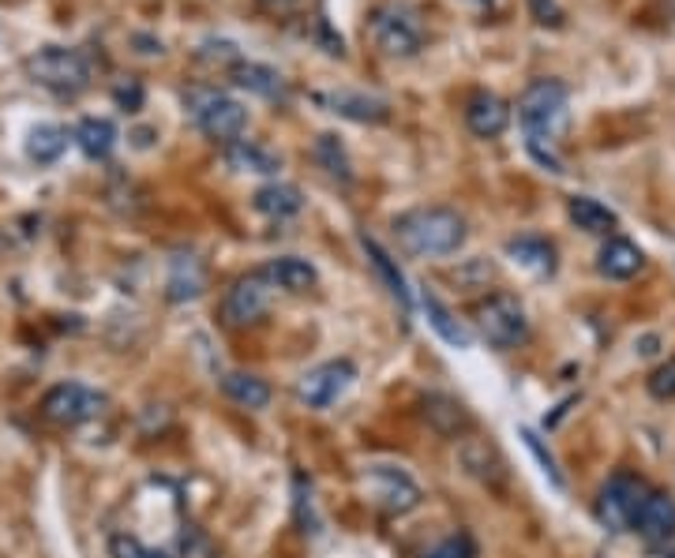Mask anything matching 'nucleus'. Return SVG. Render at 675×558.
Wrapping results in <instances>:
<instances>
[{
	"label": "nucleus",
	"mask_w": 675,
	"mask_h": 558,
	"mask_svg": "<svg viewBox=\"0 0 675 558\" xmlns=\"http://www.w3.org/2000/svg\"><path fill=\"white\" fill-rule=\"evenodd\" d=\"M428 558H477V544L469 540L466 532H458V536H450V540L439 544Z\"/></svg>",
	"instance_id": "nucleus-34"
},
{
	"label": "nucleus",
	"mask_w": 675,
	"mask_h": 558,
	"mask_svg": "<svg viewBox=\"0 0 675 558\" xmlns=\"http://www.w3.org/2000/svg\"><path fill=\"white\" fill-rule=\"evenodd\" d=\"M361 244H364V252H368V260H372V266L380 271V277L387 282V288H391V296L398 300V304H402V312H409V288H405L402 271H398V263L383 252L380 244L372 241V236H361Z\"/></svg>",
	"instance_id": "nucleus-29"
},
{
	"label": "nucleus",
	"mask_w": 675,
	"mask_h": 558,
	"mask_svg": "<svg viewBox=\"0 0 675 558\" xmlns=\"http://www.w3.org/2000/svg\"><path fill=\"white\" fill-rule=\"evenodd\" d=\"M567 214L581 233H593V236H608L619 225L616 211H608L605 203L589 199V195H575V199L567 203Z\"/></svg>",
	"instance_id": "nucleus-23"
},
{
	"label": "nucleus",
	"mask_w": 675,
	"mask_h": 558,
	"mask_svg": "<svg viewBox=\"0 0 675 558\" xmlns=\"http://www.w3.org/2000/svg\"><path fill=\"white\" fill-rule=\"evenodd\" d=\"M668 558H675V555H668Z\"/></svg>",
	"instance_id": "nucleus-40"
},
{
	"label": "nucleus",
	"mask_w": 675,
	"mask_h": 558,
	"mask_svg": "<svg viewBox=\"0 0 675 558\" xmlns=\"http://www.w3.org/2000/svg\"><path fill=\"white\" fill-rule=\"evenodd\" d=\"M398 247L417 260H439L454 255L466 244V218L450 206H417L394 218Z\"/></svg>",
	"instance_id": "nucleus-2"
},
{
	"label": "nucleus",
	"mask_w": 675,
	"mask_h": 558,
	"mask_svg": "<svg viewBox=\"0 0 675 558\" xmlns=\"http://www.w3.org/2000/svg\"><path fill=\"white\" fill-rule=\"evenodd\" d=\"M507 255L515 260V266L537 277L556 274V247L545 236H515V241H507Z\"/></svg>",
	"instance_id": "nucleus-18"
},
{
	"label": "nucleus",
	"mask_w": 675,
	"mask_h": 558,
	"mask_svg": "<svg viewBox=\"0 0 675 558\" xmlns=\"http://www.w3.org/2000/svg\"><path fill=\"white\" fill-rule=\"evenodd\" d=\"M364 483L372 491V499L383 506L387 513H409L421 506V488L409 472L394 469V464H368Z\"/></svg>",
	"instance_id": "nucleus-11"
},
{
	"label": "nucleus",
	"mask_w": 675,
	"mask_h": 558,
	"mask_svg": "<svg viewBox=\"0 0 675 558\" xmlns=\"http://www.w3.org/2000/svg\"><path fill=\"white\" fill-rule=\"evenodd\" d=\"M252 206L263 214V218L285 222V218H293V214H301L304 195H301L296 184H278V180H274V184H263V188L252 195Z\"/></svg>",
	"instance_id": "nucleus-19"
},
{
	"label": "nucleus",
	"mask_w": 675,
	"mask_h": 558,
	"mask_svg": "<svg viewBox=\"0 0 675 558\" xmlns=\"http://www.w3.org/2000/svg\"><path fill=\"white\" fill-rule=\"evenodd\" d=\"M353 379H356L353 360H326V364L312 368L309 375H301V382H296V398H301L309 409H331L334 401L353 386Z\"/></svg>",
	"instance_id": "nucleus-10"
},
{
	"label": "nucleus",
	"mask_w": 675,
	"mask_h": 558,
	"mask_svg": "<svg viewBox=\"0 0 675 558\" xmlns=\"http://www.w3.org/2000/svg\"><path fill=\"white\" fill-rule=\"evenodd\" d=\"M642 266H646V255H642V247L627 241V236H608V244L600 247L597 255V271L612 277V282H630Z\"/></svg>",
	"instance_id": "nucleus-15"
},
{
	"label": "nucleus",
	"mask_w": 675,
	"mask_h": 558,
	"mask_svg": "<svg viewBox=\"0 0 675 558\" xmlns=\"http://www.w3.org/2000/svg\"><path fill=\"white\" fill-rule=\"evenodd\" d=\"M113 101H117V106L125 109V112H139V106H143V87H139V82H128V87L120 82V87L113 90Z\"/></svg>",
	"instance_id": "nucleus-36"
},
{
	"label": "nucleus",
	"mask_w": 675,
	"mask_h": 558,
	"mask_svg": "<svg viewBox=\"0 0 675 558\" xmlns=\"http://www.w3.org/2000/svg\"><path fill=\"white\" fill-rule=\"evenodd\" d=\"M315 101L356 124H383L391 117V106H387L383 98L364 95V90H331V95H315Z\"/></svg>",
	"instance_id": "nucleus-13"
},
{
	"label": "nucleus",
	"mask_w": 675,
	"mask_h": 558,
	"mask_svg": "<svg viewBox=\"0 0 675 558\" xmlns=\"http://www.w3.org/2000/svg\"><path fill=\"white\" fill-rule=\"evenodd\" d=\"M233 82L244 90H252V95H260V98H282L285 95L282 76L267 65H237L233 68Z\"/></svg>",
	"instance_id": "nucleus-28"
},
{
	"label": "nucleus",
	"mask_w": 675,
	"mask_h": 558,
	"mask_svg": "<svg viewBox=\"0 0 675 558\" xmlns=\"http://www.w3.org/2000/svg\"><path fill=\"white\" fill-rule=\"evenodd\" d=\"M649 483L634 472H616L597 495V521L605 525L608 532H630L638 525L642 506L649 499Z\"/></svg>",
	"instance_id": "nucleus-6"
},
{
	"label": "nucleus",
	"mask_w": 675,
	"mask_h": 558,
	"mask_svg": "<svg viewBox=\"0 0 675 558\" xmlns=\"http://www.w3.org/2000/svg\"><path fill=\"white\" fill-rule=\"evenodd\" d=\"M421 304H424L428 326H432L436 334L447 341V345H454V349H469V345H473V334H469V330H466L462 323H458V319L450 315L443 304H439V296L424 293V296H421Z\"/></svg>",
	"instance_id": "nucleus-26"
},
{
	"label": "nucleus",
	"mask_w": 675,
	"mask_h": 558,
	"mask_svg": "<svg viewBox=\"0 0 675 558\" xmlns=\"http://www.w3.org/2000/svg\"><path fill=\"white\" fill-rule=\"evenodd\" d=\"M177 558H218V544L203 529H196V525H184Z\"/></svg>",
	"instance_id": "nucleus-31"
},
{
	"label": "nucleus",
	"mask_w": 675,
	"mask_h": 558,
	"mask_svg": "<svg viewBox=\"0 0 675 558\" xmlns=\"http://www.w3.org/2000/svg\"><path fill=\"white\" fill-rule=\"evenodd\" d=\"M315 161L323 165L331 177H338L342 184L353 180V165H350V154H345V147L338 143V136H331V131H323L320 139H315Z\"/></svg>",
	"instance_id": "nucleus-30"
},
{
	"label": "nucleus",
	"mask_w": 675,
	"mask_h": 558,
	"mask_svg": "<svg viewBox=\"0 0 675 558\" xmlns=\"http://www.w3.org/2000/svg\"><path fill=\"white\" fill-rule=\"evenodd\" d=\"M106 409V394L90 390L87 382H57L42 398V417L57 428H79V423L95 420Z\"/></svg>",
	"instance_id": "nucleus-9"
},
{
	"label": "nucleus",
	"mask_w": 675,
	"mask_h": 558,
	"mask_svg": "<svg viewBox=\"0 0 675 558\" xmlns=\"http://www.w3.org/2000/svg\"><path fill=\"white\" fill-rule=\"evenodd\" d=\"M113 558H147V547H143L136 536H113Z\"/></svg>",
	"instance_id": "nucleus-37"
},
{
	"label": "nucleus",
	"mask_w": 675,
	"mask_h": 558,
	"mask_svg": "<svg viewBox=\"0 0 675 558\" xmlns=\"http://www.w3.org/2000/svg\"><path fill=\"white\" fill-rule=\"evenodd\" d=\"M518 120L521 128H526L534 158L545 165L548 173H562V161L559 154L551 150V143L567 128V87H562L559 79H534L518 98Z\"/></svg>",
	"instance_id": "nucleus-1"
},
{
	"label": "nucleus",
	"mask_w": 675,
	"mask_h": 558,
	"mask_svg": "<svg viewBox=\"0 0 675 558\" xmlns=\"http://www.w3.org/2000/svg\"><path fill=\"white\" fill-rule=\"evenodd\" d=\"M634 532H642L649 544L675 540V499L668 491H649V499H646V506H642Z\"/></svg>",
	"instance_id": "nucleus-16"
},
{
	"label": "nucleus",
	"mask_w": 675,
	"mask_h": 558,
	"mask_svg": "<svg viewBox=\"0 0 675 558\" xmlns=\"http://www.w3.org/2000/svg\"><path fill=\"white\" fill-rule=\"evenodd\" d=\"M271 300H274V285L271 277L263 271H252L237 277V282L229 285V293L222 300V323L241 330V326H255L263 315L271 312Z\"/></svg>",
	"instance_id": "nucleus-8"
},
{
	"label": "nucleus",
	"mask_w": 675,
	"mask_h": 558,
	"mask_svg": "<svg viewBox=\"0 0 675 558\" xmlns=\"http://www.w3.org/2000/svg\"><path fill=\"white\" fill-rule=\"evenodd\" d=\"M225 161H229V169H237V173H263V177H271V173L282 169L278 154H271L267 147H260V143H252V139L229 143V147H225Z\"/></svg>",
	"instance_id": "nucleus-22"
},
{
	"label": "nucleus",
	"mask_w": 675,
	"mask_h": 558,
	"mask_svg": "<svg viewBox=\"0 0 675 558\" xmlns=\"http://www.w3.org/2000/svg\"><path fill=\"white\" fill-rule=\"evenodd\" d=\"M510 124V106L492 90H477L473 98L466 101V128L473 131L477 139H496L503 136Z\"/></svg>",
	"instance_id": "nucleus-12"
},
{
	"label": "nucleus",
	"mask_w": 675,
	"mask_h": 558,
	"mask_svg": "<svg viewBox=\"0 0 675 558\" xmlns=\"http://www.w3.org/2000/svg\"><path fill=\"white\" fill-rule=\"evenodd\" d=\"M529 12H534L540 27H559L562 23V8L556 4V0H529Z\"/></svg>",
	"instance_id": "nucleus-35"
},
{
	"label": "nucleus",
	"mask_w": 675,
	"mask_h": 558,
	"mask_svg": "<svg viewBox=\"0 0 675 558\" xmlns=\"http://www.w3.org/2000/svg\"><path fill=\"white\" fill-rule=\"evenodd\" d=\"M263 274L271 277L274 288H285V293H309L320 282V274H315V266L309 260H301V255H282V260H271L263 266Z\"/></svg>",
	"instance_id": "nucleus-21"
},
{
	"label": "nucleus",
	"mask_w": 675,
	"mask_h": 558,
	"mask_svg": "<svg viewBox=\"0 0 675 558\" xmlns=\"http://www.w3.org/2000/svg\"><path fill=\"white\" fill-rule=\"evenodd\" d=\"M76 143L90 161H101L117 147V128H113V120L106 117H84L76 128Z\"/></svg>",
	"instance_id": "nucleus-25"
},
{
	"label": "nucleus",
	"mask_w": 675,
	"mask_h": 558,
	"mask_svg": "<svg viewBox=\"0 0 675 558\" xmlns=\"http://www.w3.org/2000/svg\"><path fill=\"white\" fill-rule=\"evenodd\" d=\"M222 390H225V398L237 401L241 409L271 405V386L260 375H248V371H229V375H222Z\"/></svg>",
	"instance_id": "nucleus-24"
},
{
	"label": "nucleus",
	"mask_w": 675,
	"mask_h": 558,
	"mask_svg": "<svg viewBox=\"0 0 675 558\" xmlns=\"http://www.w3.org/2000/svg\"><path fill=\"white\" fill-rule=\"evenodd\" d=\"M147 558H169V555H162V551H150V547H147Z\"/></svg>",
	"instance_id": "nucleus-39"
},
{
	"label": "nucleus",
	"mask_w": 675,
	"mask_h": 558,
	"mask_svg": "<svg viewBox=\"0 0 675 558\" xmlns=\"http://www.w3.org/2000/svg\"><path fill=\"white\" fill-rule=\"evenodd\" d=\"M207 288V266H203L199 255L180 252L169 260V277H166V296L173 304H188V300L203 296Z\"/></svg>",
	"instance_id": "nucleus-14"
},
{
	"label": "nucleus",
	"mask_w": 675,
	"mask_h": 558,
	"mask_svg": "<svg viewBox=\"0 0 675 558\" xmlns=\"http://www.w3.org/2000/svg\"><path fill=\"white\" fill-rule=\"evenodd\" d=\"M424 420H428V428H432L436 435H443V439H458V435H466V431L473 428V420H469L462 401L447 398V394H428L424 398Z\"/></svg>",
	"instance_id": "nucleus-17"
},
{
	"label": "nucleus",
	"mask_w": 675,
	"mask_h": 558,
	"mask_svg": "<svg viewBox=\"0 0 675 558\" xmlns=\"http://www.w3.org/2000/svg\"><path fill=\"white\" fill-rule=\"evenodd\" d=\"M646 390H649V398H657V401H675V356H668L664 364L649 371Z\"/></svg>",
	"instance_id": "nucleus-33"
},
{
	"label": "nucleus",
	"mask_w": 675,
	"mask_h": 558,
	"mask_svg": "<svg viewBox=\"0 0 675 558\" xmlns=\"http://www.w3.org/2000/svg\"><path fill=\"white\" fill-rule=\"evenodd\" d=\"M23 68L38 87L53 90L60 98H76L90 87V68H87L84 53H76V49L46 46V49H38V53H30Z\"/></svg>",
	"instance_id": "nucleus-4"
},
{
	"label": "nucleus",
	"mask_w": 675,
	"mask_h": 558,
	"mask_svg": "<svg viewBox=\"0 0 675 558\" xmlns=\"http://www.w3.org/2000/svg\"><path fill=\"white\" fill-rule=\"evenodd\" d=\"M263 4H271V8H290V4H296V0H263Z\"/></svg>",
	"instance_id": "nucleus-38"
},
{
	"label": "nucleus",
	"mask_w": 675,
	"mask_h": 558,
	"mask_svg": "<svg viewBox=\"0 0 675 558\" xmlns=\"http://www.w3.org/2000/svg\"><path fill=\"white\" fill-rule=\"evenodd\" d=\"M192 120L199 124V131L214 143H237L248 128V109L237 98H225L218 90H192L188 95Z\"/></svg>",
	"instance_id": "nucleus-7"
},
{
	"label": "nucleus",
	"mask_w": 675,
	"mask_h": 558,
	"mask_svg": "<svg viewBox=\"0 0 675 558\" xmlns=\"http://www.w3.org/2000/svg\"><path fill=\"white\" fill-rule=\"evenodd\" d=\"M462 464H466V472L469 477H477L480 483H503V477H507V469H503V458L496 453V447L488 439H477V435H469L466 442H462Z\"/></svg>",
	"instance_id": "nucleus-20"
},
{
	"label": "nucleus",
	"mask_w": 675,
	"mask_h": 558,
	"mask_svg": "<svg viewBox=\"0 0 675 558\" xmlns=\"http://www.w3.org/2000/svg\"><path fill=\"white\" fill-rule=\"evenodd\" d=\"M368 30H372V41L387 57H413L424 46L421 12L405 0H387V4L375 8L372 19H368Z\"/></svg>",
	"instance_id": "nucleus-3"
},
{
	"label": "nucleus",
	"mask_w": 675,
	"mask_h": 558,
	"mask_svg": "<svg viewBox=\"0 0 675 558\" xmlns=\"http://www.w3.org/2000/svg\"><path fill=\"white\" fill-rule=\"evenodd\" d=\"M521 439H526V447H529V453H534L537 458V464H540V472H545V477L556 483V488H562V472H559V464H556V458H551V450H545V442H540V435L534 428H521L518 431Z\"/></svg>",
	"instance_id": "nucleus-32"
},
{
	"label": "nucleus",
	"mask_w": 675,
	"mask_h": 558,
	"mask_svg": "<svg viewBox=\"0 0 675 558\" xmlns=\"http://www.w3.org/2000/svg\"><path fill=\"white\" fill-rule=\"evenodd\" d=\"M473 323H477V334L492 349H518L521 341L529 337L526 307H521L518 296H510V293H496V296L480 300L473 307Z\"/></svg>",
	"instance_id": "nucleus-5"
},
{
	"label": "nucleus",
	"mask_w": 675,
	"mask_h": 558,
	"mask_svg": "<svg viewBox=\"0 0 675 558\" xmlns=\"http://www.w3.org/2000/svg\"><path fill=\"white\" fill-rule=\"evenodd\" d=\"M68 147V131L57 128V124H38L27 136V158L38 165H53Z\"/></svg>",
	"instance_id": "nucleus-27"
}]
</instances>
